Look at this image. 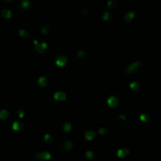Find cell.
Here are the masks:
<instances>
[{
    "label": "cell",
    "instance_id": "3",
    "mask_svg": "<svg viewBox=\"0 0 161 161\" xmlns=\"http://www.w3.org/2000/svg\"><path fill=\"white\" fill-rule=\"evenodd\" d=\"M52 156L48 152H42L36 155V158L39 161H49L51 159Z\"/></svg>",
    "mask_w": 161,
    "mask_h": 161
},
{
    "label": "cell",
    "instance_id": "26",
    "mask_svg": "<svg viewBox=\"0 0 161 161\" xmlns=\"http://www.w3.org/2000/svg\"><path fill=\"white\" fill-rule=\"evenodd\" d=\"M6 1H12V0H6Z\"/></svg>",
    "mask_w": 161,
    "mask_h": 161
},
{
    "label": "cell",
    "instance_id": "13",
    "mask_svg": "<svg viewBox=\"0 0 161 161\" xmlns=\"http://www.w3.org/2000/svg\"><path fill=\"white\" fill-rule=\"evenodd\" d=\"M138 66H140V63H134V64H131L130 66H128L127 71L129 72V73H132V72H134V71H136L137 69H138Z\"/></svg>",
    "mask_w": 161,
    "mask_h": 161
},
{
    "label": "cell",
    "instance_id": "16",
    "mask_svg": "<svg viewBox=\"0 0 161 161\" xmlns=\"http://www.w3.org/2000/svg\"><path fill=\"white\" fill-rule=\"evenodd\" d=\"M2 15H3V17L4 18H7V19H9V18H11V12L9 10H3L2 11Z\"/></svg>",
    "mask_w": 161,
    "mask_h": 161
},
{
    "label": "cell",
    "instance_id": "4",
    "mask_svg": "<svg viewBox=\"0 0 161 161\" xmlns=\"http://www.w3.org/2000/svg\"><path fill=\"white\" fill-rule=\"evenodd\" d=\"M119 98L116 96H109L108 98L107 99V104L108 105L109 107H111V108H114V107H118V105H119Z\"/></svg>",
    "mask_w": 161,
    "mask_h": 161
},
{
    "label": "cell",
    "instance_id": "5",
    "mask_svg": "<svg viewBox=\"0 0 161 161\" xmlns=\"http://www.w3.org/2000/svg\"><path fill=\"white\" fill-rule=\"evenodd\" d=\"M54 99L56 101H65L66 100V94L63 91H57L54 94Z\"/></svg>",
    "mask_w": 161,
    "mask_h": 161
},
{
    "label": "cell",
    "instance_id": "2",
    "mask_svg": "<svg viewBox=\"0 0 161 161\" xmlns=\"http://www.w3.org/2000/svg\"><path fill=\"white\" fill-rule=\"evenodd\" d=\"M62 151H60V153H63V152H69L74 148V142L70 140H66L61 143V147Z\"/></svg>",
    "mask_w": 161,
    "mask_h": 161
},
{
    "label": "cell",
    "instance_id": "20",
    "mask_svg": "<svg viewBox=\"0 0 161 161\" xmlns=\"http://www.w3.org/2000/svg\"><path fill=\"white\" fill-rule=\"evenodd\" d=\"M107 133H108V129L107 127H102L99 129V134L100 135H106Z\"/></svg>",
    "mask_w": 161,
    "mask_h": 161
},
{
    "label": "cell",
    "instance_id": "22",
    "mask_svg": "<svg viewBox=\"0 0 161 161\" xmlns=\"http://www.w3.org/2000/svg\"><path fill=\"white\" fill-rule=\"evenodd\" d=\"M43 138H44V140H45V141H47V142H52V141H53L52 137H51V136H50V135H48V134H46V135H44Z\"/></svg>",
    "mask_w": 161,
    "mask_h": 161
},
{
    "label": "cell",
    "instance_id": "17",
    "mask_svg": "<svg viewBox=\"0 0 161 161\" xmlns=\"http://www.w3.org/2000/svg\"><path fill=\"white\" fill-rule=\"evenodd\" d=\"M21 5H22V8L26 10V9L29 8V6H30V2H29L28 0H22Z\"/></svg>",
    "mask_w": 161,
    "mask_h": 161
},
{
    "label": "cell",
    "instance_id": "24",
    "mask_svg": "<svg viewBox=\"0 0 161 161\" xmlns=\"http://www.w3.org/2000/svg\"><path fill=\"white\" fill-rule=\"evenodd\" d=\"M20 35H21L22 37L27 36V34L26 33V30H25V29H21V30H20Z\"/></svg>",
    "mask_w": 161,
    "mask_h": 161
},
{
    "label": "cell",
    "instance_id": "9",
    "mask_svg": "<svg viewBox=\"0 0 161 161\" xmlns=\"http://www.w3.org/2000/svg\"><path fill=\"white\" fill-rule=\"evenodd\" d=\"M138 120H140V122H144V123H149L150 122V116L148 114H146V113H142V114H140V116L138 117Z\"/></svg>",
    "mask_w": 161,
    "mask_h": 161
},
{
    "label": "cell",
    "instance_id": "15",
    "mask_svg": "<svg viewBox=\"0 0 161 161\" xmlns=\"http://www.w3.org/2000/svg\"><path fill=\"white\" fill-rule=\"evenodd\" d=\"M46 83H47L46 77H44V76H42V77H40L38 79V84L41 87H45L46 86Z\"/></svg>",
    "mask_w": 161,
    "mask_h": 161
},
{
    "label": "cell",
    "instance_id": "23",
    "mask_svg": "<svg viewBox=\"0 0 161 161\" xmlns=\"http://www.w3.org/2000/svg\"><path fill=\"white\" fill-rule=\"evenodd\" d=\"M103 19H104L105 21H108L109 19H110V14H109L108 12H106L104 15H103Z\"/></svg>",
    "mask_w": 161,
    "mask_h": 161
},
{
    "label": "cell",
    "instance_id": "21",
    "mask_svg": "<svg viewBox=\"0 0 161 161\" xmlns=\"http://www.w3.org/2000/svg\"><path fill=\"white\" fill-rule=\"evenodd\" d=\"M138 87H140V85H138V83H137V82H133V83L130 84V88L132 89L133 91H137L138 89Z\"/></svg>",
    "mask_w": 161,
    "mask_h": 161
},
{
    "label": "cell",
    "instance_id": "1",
    "mask_svg": "<svg viewBox=\"0 0 161 161\" xmlns=\"http://www.w3.org/2000/svg\"><path fill=\"white\" fill-rule=\"evenodd\" d=\"M112 123L115 127L120 131H126L129 127V122L126 121L125 116L122 115H116L113 116L111 120Z\"/></svg>",
    "mask_w": 161,
    "mask_h": 161
},
{
    "label": "cell",
    "instance_id": "8",
    "mask_svg": "<svg viewBox=\"0 0 161 161\" xmlns=\"http://www.w3.org/2000/svg\"><path fill=\"white\" fill-rule=\"evenodd\" d=\"M35 47H36V50L40 54H42V53L45 51V49L47 48V44L45 43V42H42V43H41V44L38 42V43L35 45Z\"/></svg>",
    "mask_w": 161,
    "mask_h": 161
},
{
    "label": "cell",
    "instance_id": "19",
    "mask_svg": "<svg viewBox=\"0 0 161 161\" xmlns=\"http://www.w3.org/2000/svg\"><path fill=\"white\" fill-rule=\"evenodd\" d=\"M85 156H86L87 158L91 159V158H93L94 153H93V152H92V151H88V152H86V153H85Z\"/></svg>",
    "mask_w": 161,
    "mask_h": 161
},
{
    "label": "cell",
    "instance_id": "10",
    "mask_svg": "<svg viewBox=\"0 0 161 161\" xmlns=\"http://www.w3.org/2000/svg\"><path fill=\"white\" fill-rule=\"evenodd\" d=\"M12 129H13V131H15V132H20V131H22V129H23V125L20 123L19 122H14L12 123Z\"/></svg>",
    "mask_w": 161,
    "mask_h": 161
},
{
    "label": "cell",
    "instance_id": "25",
    "mask_svg": "<svg viewBox=\"0 0 161 161\" xmlns=\"http://www.w3.org/2000/svg\"><path fill=\"white\" fill-rule=\"evenodd\" d=\"M24 116H25V113H24V111L20 110V111H19V118H24Z\"/></svg>",
    "mask_w": 161,
    "mask_h": 161
},
{
    "label": "cell",
    "instance_id": "12",
    "mask_svg": "<svg viewBox=\"0 0 161 161\" xmlns=\"http://www.w3.org/2000/svg\"><path fill=\"white\" fill-rule=\"evenodd\" d=\"M9 115H10V113H9L8 110H6V109H1L0 110V119L1 120L7 119L9 117Z\"/></svg>",
    "mask_w": 161,
    "mask_h": 161
},
{
    "label": "cell",
    "instance_id": "7",
    "mask_svg": "<svg viewBox=\"0 0 161 161\" xmlns=\"http://www.w3.org/2000/svg\"><path fill=\"white\" fill-rule=\"evenodd\" d=\"M66 63H67V58L65 57H63V56H60V57H58L57 60H56V64H57L58 67H63Z\"/></svg>",
    "mask_w": 161,
    "mask_h": 161
},
{
    "label": "cell",
    "instance_id": "14",
    "mask_svg": "<svg viewBox=\"0 0 161 161\" xmlns=\"http://www.w3.org/2000/svg\"><path fill=\"white\" fill-rule=\"evenodd\" d=\"M134 15H135V12H133V11H129L126 15H125V22H126V23H129V22L131 21V19L134 17Z\"/></svg>",
    "mask_w": 161,
    "mask_h": 161
},
{
    "label": "cell",
    "instance_id": "11",
    "mask_svg": "<svg viewBox=\"0 0 161 161\" xmlns=\"http://www.w3.org/2000/svg\"><path fill=\"white\" fill-rule=\"evenodd\" d=\"M94 136H95V133L93 131H86V132L84 133V137L88 140H91L94 138Z\"/></svg>",
    "mask_w": 161,
    "mask_h": 161
},
{
    "label": "cell",
    "instance_id": "6",
    "mask_svg": "<svg viewBox=\"0 0 161 161\" xmlns=\"http://www.w3.org/2000/svg\"><path fill=\"white\" fill-rule=\"evenodd\" d=\"M118 157H123V156L129 155V149L128 148H119L116 152Z\"/></svg>",
    "mask_w": 161,
    "mask_h": 161
},
{
    "label": "cell",
    "instance_id": "18",
    "mask_svg": "<svg viewBox=\"0 0 161 161\" xmlns=\"http://www.w3.org/2000/svg\"><path fill=\"white\" fill-rule=\"evenodd\" d=\"M71 129H72V126H71L70 122H65L63 125V130L65 132H69V131H71Z\"/></svg>",
    "mask_w": 161,
    "mask_h": 161
}]
</instances>
